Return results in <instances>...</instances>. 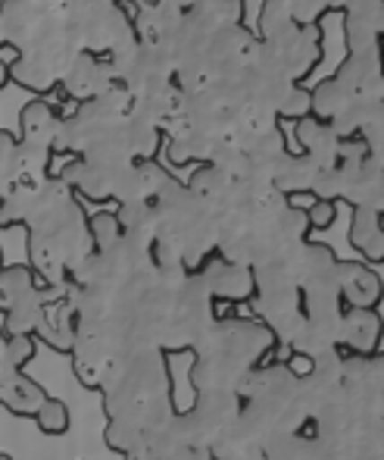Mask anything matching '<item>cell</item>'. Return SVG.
Instances as JSON below:
<instances>
[{
  "mask_svg": "<svg viewBox=\"0 0 384 460\" xmlns=\"http://www.w3.org/2000/svg\"><path fill=\"white\" fill-rule=\"evenodd\" d=\"M384 323L379 310H341V339H337V351L344 358H372L379 354Z\"/></svg>",
  "mask_w": 384,
  "mask_h": 460,
  "instance_id": "cell-3",
  "label": "cell"
},
{
  "mask_svg": "<svg viewBox=\"0 0 384 460\" xmlns=\"http://www.w3.org/2000/svg\"><path fill=\"white\" fill-rule=\"evenodd\" d=\"M0 460H13V455H6V451H0Z\"/></svg>",
  "mask_w": 384,
  "mask_h": 460,
  "instance_id": "cell-11",
  "label": "cell"
},
{
  "mask_svg": "<svg viewBox=\"0 0 384 460\" xmlns=\"http://www.w3.org/2000/svg\"><path fill=\"white\" fill-rule=\"evenodd\" d=\"M379 404H381V413H384V388L379 392Z\"/></svg>",
  "mask_w": 384,
  "mask_h": 460,
  "instance_id": "cell-10",
  "label": "cell"
},
{
  "mask_svg": "<svg viewBox=\"0 0 384 460\" xmlns=\"http://www.w3.org/2000/svg\"><path fill=\"white\" fill-rule=\"evenodd\" d=\"M350 244L366 257L369 263H381L384 261V229L381 219L375 213H362L356 210L353 226H350Z\"/></svg>",
  "mask_w": 384,
  "mask_h": 460,
  "instance_id": "cell-5",
  "label": "cell"
},
{
  "mask_svg": "<svg viewBox=\"0 0 384 460\" xmlns=\"http://www.w3.org/2000/svg\"><path fill=\"white\" fill-rule=\"evenodd\" d=\"M284 367H288V373L297 376V379H310V376L316 373V358H310V354H303V351H291Z\"/></svg>",
  "mask_w": 384,
  "mask_h": 460,
  "instance_id": "cell-7",
  "label": "cell"
},
{
  "mask_svg": "<svg viewBox=\"0 0 384 460\" xmlns=\"http://www.w3.org/2000/svg\"><path fill=\"white\" fill-rule=\"evenodd\" d=\"M6 341H10V335H6L4 326H0V404H4L10 413H16V417L35 420L38 411L48 404L50 394L44 392L35 379H29V376L22 373V364L13 360Z\"/></svg>",
  "mask_w": 384,
  "mask_h": 460,
  "instance_id": "cell-2",
  "label": "cell"
},
{
  "mask_svg": "<svg viewBox=\"0 0 384 460\" xmlns=\"http://www.w3.org/2000/svg\"><path fill=\"white\" fill-rule=\"evenodd\" d=\"M35 423L44 436H63L69 429V423H73V417H69V407L60 398H48V404L38 411Z\"/></svg>",
  "mask_w": 384,
  "mask_h": 460,
  "instance_id": "cell-6",
  "label": "cell"
},
{
  "mask_svg": "<svg viewBox=\"0 0 384 460\" xmlns=\"http://www.w3.org/2000/svg\"><path fill=\"white\" fill-rule=\"evenodd\" d=\"M126 460H135V457H132V455H128V457H126Z\"/></svg>",
  "mask_w": 384,
  "mask_h": 460,
  "instance_id": "cell-13",
  "label": "cell"
},
{
  "mask_svg": "<svg viewBox=\"0 0 384 460\" xmlns=\"http://www.w3.org/2000/svg\"><path fill=\"white\" fill-rule=\"evenodd\" d=\"M384 288L375 270L366 263H337V304L353 310H375Z\"/></svg>",
  "mask_w": 384,
  "mask_h": 460,
  "instance_id": "cell-4",
  "label": "cell"
},
{
  "mask_svg": "<svg viewBox=\"0 0 384 460\" xmlns=\"http://www.w3.org/2000/svg\"><path fill=\"white\" fill-rule=\"evenodd\" d=\"M310 223H312V229H328V226L335 223V204H312Z\"/></svg>",
  "mask_w": 384,
  "mask_h": 460,
  "instance_id": "cell-8",
  "label": "cell"
},
{
  "mask_svg": "<svg viewBox=\"0 0 384 460\" xmlns=\"http://www.w3.org/2000/svg\"><path fill=\"white\" fill-rule=\"evenodd\" d=\"M0 270H4V257H0Z\"/></svg>",
  "mask_w": 384,
  "mask_h": 460,
  "instance_id": "cell-12",
  "label": "cell"
},
{
  "mask_svg": "<svg viewBox=\"0 0 384 460\" xmlns=\"http://www.w3.org/2000/svg\"><path fill=\"white\" fill-rule=\"evenodd\" d=\"M63 285H44L29 267L0 270V314H4L6 335H31L35 339L48 304Z\"/></svg>",
  "mask_w": 384,
  "mask_h": 460,
  "instance_id": "cell-1",
  "label": "cell"
},
{
  "mask_svg": "<svg viewBox=\"0 0 384 460\" xmlns=\"http://www.w3.org/2000/svg\"><path fill=\"white\" fill-rule=\"evenodd\" d=\"M213 314H216V320H234V304L216 297V301H213Z\"/></svg>",
  "mask_w": 384,
  "mask_h": 460,
  "instance_id": "cell-9",
  "label": "cell"
}]
</instances>
